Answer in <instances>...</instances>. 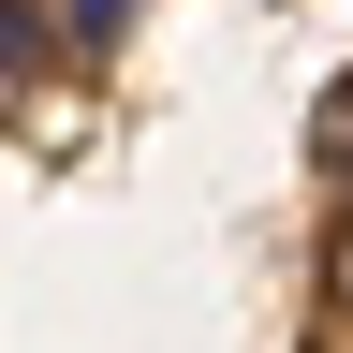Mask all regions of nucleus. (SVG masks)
I'll return each mask as SVG.
<instances>
[{
	"mask_svg": "<svg viewBox=\"0 0 353 353\" xmlns=\"http://www.w3.org/2000/svg\"><path fill=\"white\" fill-rule=\"evenodd\" d=\"M30 44H44V15H30V0H0V74H15Z\"/></svg>",
	"mask_w": 353,
	"mask_h": 353,
	"instance_id": "obj_2",
	"label": "nucleus"
},
{
	"mask_svg": "<svg viewBox=\"0 0 353 353\" xmlns=\"http://www.w3.org/2000/svg\"><path fill=\"white\" fill-rule=\"evenodd\" d=\"M324 265H339V280H324V294H339V309H353V221H339V250H324Z\"/></svg>",
	"mask_w": 353,
	"mask_h": 353,
	"instance_id": "obj_3",
	"label": "nucleus"
},
{
	"mask_svg": "<svg viewBox=\"0 0 353 353\" xmlns=\"http://www.w3.org/2000/svg\"><path fill=\"white\" fill-rule=\"evenodd\" d=\"M309 162H339V176H353V74L324 88V103H309Z\"/></svg>",
	"mask_w": 353,
	"mask_h": 353,
	"instance_id": "obj_1",
	"label": "nucleus"
}]
</instances>
